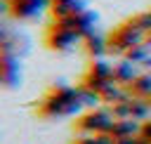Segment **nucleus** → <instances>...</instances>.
Wrapping results in <instances>:
<instances>
[{
  "instance_id": "2",
  "label": "nucleus",
  "mask_w": 151,
  "mask_h": 144,
  "mask_svg": "<svg viewBox=\"0 0 151 144\" xmlns=\"http://www.w3.org/2000/svg\"><path fill=\"white\" fill-rule=\"evenodd\" d=\"M130 85H134V94H151V78H146V76H139Z\"/></svg>"
},
{
  "instance_id": "3",
  "label": "nucleus",
  "mask_w": 151,
  "mask_h": 144,
  "mask_svg": "<svg viewBox=\"0 0 151 144\" xmlns=\"http://www.w3.org/2000/svg\"><path fill=\"white\" fill-rule=\"evenodd\" d=\"M149 102H151V94H149Z\"/></svg>"
},
{
  "instance_id": "1",
  "label": "nucleus",
  "mask_w": 151,
  "mask_h": 144,
  "mask_svg": "<svg viewBox=\"0 0 151 144\" xmlns=\"http://www.w3.org/2000/svg\"><path fill=\"white\" fill-rule=\"evenodd\" d=\"M38 0H12V9H14V14L17 17H28V14H33L35 9H38Z\"/></svg>"
}]
</instances>
